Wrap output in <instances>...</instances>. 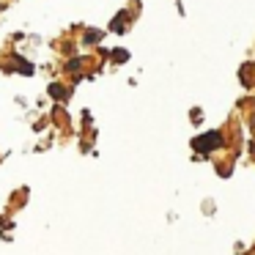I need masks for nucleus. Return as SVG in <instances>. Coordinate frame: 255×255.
Masks as SVG:
<instances>
[{"mask_svg": "<svg viewBox=\"0 0 255 255\" xmlns=\"http://www.w3.org/2000/svg\"><path fill=\"white\" fill-rule=\"evenodd\" d=\"M192 145L198 151H214V148H220V145H222V134L220 132H209L206 137H198Z\"/></svg>", "mask_w": 255, "mask_h": 255, "instance_id": "obj_1", "label": "nucleus"}, {"mask_svg": "<svg viewBox=\"0 0 255 255\" xmlns=\"http://www.w3.org/2000/svg\"><path fill=\"white\" fill-rule=\"evenodd\" d=\"M50 94L55 96V99H63V96H66V94H63V88H61V85H52V88H50Z\"/></svg>", "mask_w": 255, "mask_h": 255, "instance_id": "obj_3", "label": "nucleus"}, {"mask_svg": "<svg viewBox=\"0 0 255 255\" xmlns=\"http://www.w3.org/2000/svg\"><path fill=\"white\" fill-rule=\"evenodd\" d=\"M80 66H83V61H80V58H77V61H72V63H69V72H77Z\"/></svg>", "mask_w": 255, "mask_h": 255, "instance_id": "obj_4", "label": "nucleus"}, {"mask_svg": "<svg viewBox=\"0 0 255 255\" xmlns=\"http://www.w3.org/2000/svg\"><path fill=\"white\" fill-rule=\"evenodd\" d=\"M0 8H3V3H0Z\"/></svg>", "mask_w": 255, "mask_h": 255, "instance_id": "obj_5", "label": "nucleus"}, {"mask_svg": "<svg viewBox=\"0 0 255 255\" xmlns=\"http://www.w3.org/2000/svg\"><path fill=\"white\" fill-rule=\"evenodd\" d=\"M102 33L99 30H91V33H85V44H94V41H99Z\"/></svg>", "mask_w": 255, "mask_h": 255, "instance_id": "obj_2", "label": "nucleus"}]
</instances>
